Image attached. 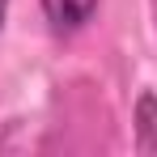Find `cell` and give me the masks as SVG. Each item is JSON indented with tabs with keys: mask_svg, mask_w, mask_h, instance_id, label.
Wrapping results in <instances>:
<instances>
[{
	"mask_svg": "<svg viewBox=\"0 0 157 157\" xmlns=\"http://www.w3.org/2000/svg\"><path fill=\"white\" fill-rule=\"evenodd\" d=\"M38 4H43V17H47L55 38H72L94 21L102 0H38Z\"/></svg>",
	"mask_w": 157,
	"mask_h": 157,
	"instance_id": "cell-1",
	"label": "cell"
},
{
	"mask_svg": "<svg viewBox=\"0 0 157 157\" xmlns=\"http://www.w3.org/2000/svg\"><path fill=\"white\" fill-rule=\"evenodd\" d=\"M132 123H136V149L157 153V94L153 89H140V98L132 106Z\"/></svg>",
	"mask_w": 157,
	"mask_h": 157,
	"instance_id": "cell-2",
	"label": "cell"
},
{
	"mask_svg": "<svg viewBox=\"0 0 157 157\" xmlns=\"http://www.w3.org/2000/svg\"><path fill=\"white\" fill-rule=\"evenodd\" d=\"M4 17H9V0H0V30H4Z\"/></svg>",
	"mask_w": 157,
	"mask_h": 157,
	"instance_id": "cell-3",
	"label": "cell"
},
{
	"mask_svg": "<svg viewBox=\"0 0 157 157\" xmlns=\"http://www.w3.org/2000/svg\"><path fill=\"white\" fill-rule=\"evenodd\" d=\"M153 26H157V0H153Z\"/></svg>",
	"mask_w": 157,
	"mask_h": 157,
	"instance_id": "cell-4",
	"label": "cell"
}]
</instances>
